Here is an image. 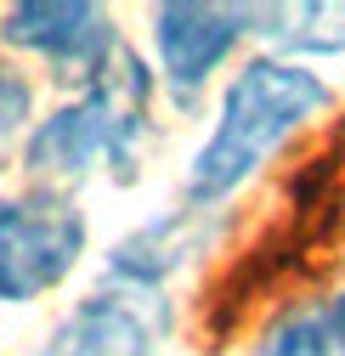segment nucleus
Listing matches in <instances>:
<instances>
[{"mask_svg":"<svg viewBox=\"0 0 345 356\" xmlns=\"http://www.w3.org/2000/svg\"><path fill=\"white\" fill-rule=\"evenodd\" d=\"M85 254V215L63 193L0 198V300H40Z\"/></svg>","mask_w":345,"mask_h":356,"instance_id":"nucleus-3","label":"nucleus"},{"mask_svg":"<svg viewBox=\"0 0 345 356\" xmlns=\"http://www.w3.org/2000/svg\"><path fill=\"white\" fill-rule=\"evenodd\" d=\"M193 243H198V220L193 215H164V220H153V227H142L136 238H125L113 249V277L153 289L193 254Z\"/></svg>","mask_w":345,"mask_h":356,"instance_id":"nucleus-7","label":"nucleus"},{"mask_svg":"<svg viewBox=\"0 0 345 356\" xmlns=\"http://www.w3.org/2000/svg\"><path fill=\"white\" fill-rule=\"evenodd\" d=\"M266 23H289L272 34L289 51H345V6H261Z\"/></svg>","mask_w":345,"mask_h":356,"instance_id":"nucleus-9","label":"nucleus"},{"mask_svg":"<svg viewBox=\"0 0 345 356\" xmlns=\"http://www.w3.org/2000/svg\"><path fill=\"white\" fill-rule=\"evenodd\" d=\"M334 317H339V328H345V294H339V300H334Z\"/></svg>","mask_w":345,"mask_h":356,"instance_id":"nucleus-11","label":"nucleus"},{"mask_svg":"<svg viewBox=\"0 0 345 356\" xmlns=\"http://www.w3.org/2000/svg\"><path fill=\"white\" fill-rule=\"evenodd\" d=\"M328 102H334V91L317 74H306L300 63L255 57L249 68H238L232 85H227V97H221V119H215L209 142L193 153L187 204L232 198L306 119L328 113Z\"/></svg>","mask_w":345,"mask_h":356,"instance_id":"nucleus-1","label":"nucleus"},{"mask_svg":"<svg viewBox=\"0 0 345 356\" xmlns=\"http://www.w3.org/2000/svg\"><path fill=\"white\" fill-rule=\"evenodd\" d=\"M142 136H147V68L131 46H113V57L85 79V97L57 108L29 136L23 164L40 181H79L102 159L113 164V175H131Z\"/></svg>","mask_w":345,"mask_h":356,"instance_id":"nucleus-2","label":"nucleus"},{"mask_svg":"<svg viewBox=\"0 0 345 356\" xmlns=\"http://www.w3.org/2000/svg\"><path fill=\"white\" fill-rule=\"evenodd\" d=\"M29 102H34L29 79H17L6 63H0V136H12V130L29 119Z\"/></svg>","mask_w":345,"mask_h":356,"instance_id":"nucleus-10","label":"nucleus"},{"mask_svg":"<svg viewBox=\"0 0 345 356\" xmlns=\"http://www.w3.org/2000/svg\"><path fill=\"white\" fill-rule=\"evenodd\" d=\"M255 356H345V328L334 317V305H306L283 317Z\"/></svg>","mask_w":345,"mask_h":356,"instance_id":"nucleus-8","label":"nucleus"},{"mask_svg":"<svg viewBox=\"0 0 345 356\" xmlns=\"http://www.w3.org/2000/svg\"><path fill=\"white\" fill-rule=\"evenodd\" d=\"M243 23H249L243 6H159L153 40H159V63L182 102H193L198 85L227 63V51L249 34Z\"/></svg>","mask_w":345,"mask_h":356,"instance_id":"nucleus-5","label":"nucleus"},{"mask_svg":"<svg viewBox=\"0 0 345 356\" xmlns=\"http://www.w3.org/2000/svg\"><path fill=\"white\" fill-rule=\"evenodd\" d=\"M153 311L136 294H91L57 323L40 356H153Z\"/></svg>","mask_w":345,"mask_h":356,"instance_id":"nucleus-6","label":"nucleus"},{"mask_svg":"<svg viewBox=\"0 0 345 356\" xmlns=\"http://www.w3.org/2000/svg\"><path fill=\"white\" fill-rule=\"evenodd\" d=\"M0 40L6 46H23V51H40V57H51L57 68H79L85 79H91L113 46H119V34L108 29V17L97 6H74V0H63V6H51V0H23V6H12L6 17H0Z\"/></svg>","mask_w":345,"mask_h":356,"instance_id":"nucleus-4","label":"nucleus"}]
</instances>
